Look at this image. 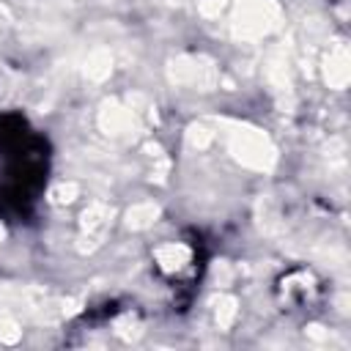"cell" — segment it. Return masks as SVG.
<instances>
[{
	"label": "cell",
	"mask_w": 351,
	"mask_h": 351,
	"mask_svg": "<svg viewBox=\"0 0 351 351\" xmlns=\"http://www.w3.org/2000/svg\"><path fill=\"white\" fill-rule=\"evenodd\" d=\"M280 25V5L274 0H239L233 14V36L239 41H258Z\"/></svg>",
	"instance_id": "obj_1"
},
{
	"label": "cell",
	"mask_w": 351,
	"mask_h": 351,
	"mask_svg": "<svg viewBox=\"0 0 351 351\" xmlns=\"http://www.w3.org/2000/svg\"><path fill=\"white\" fill-rule=\"evenodd\" d=\"M228 148L241 165H247L252 170H271V165L277 159L269 137L263 132H258L252 126H241V123H230Z\"/></svg>",
	"instance_id": "obj_2"
},
{
	"label": "cell",
	"mask_w": 351,
	"mask_h": 351,
	"mask_svg": "<svg viewBox=\"0 0 351 351\" xmlns=\"http://www.w3.org/2000/svg\"><path fill=\"white\" fill-rule=\"evenodd\" d=\"M167 77L176 85H186V88H200V90H211L219 80L214 63L203 55H181L173 58L167 66Z\"/></svg>",
	"instance_id": "obj_3"
},
{
	"label": "cell",
	"mask_w": 351,
	"mask_h": 351,
	"mask_svg": "<svg viewBox=\"0 0 351 351\" xmlns=\"http://www.w3.org/2000/svg\"><path fill=\"white\" fill-rule=\"evenodd\" d=\"M99 129L115 140H134L140 123L126 104H118L115 99H110L99 110Z\"/></svg>",
	"instance_id": "obj_4"
},
{
	"label": "cell",
	"mask_w": 351,
	"mask_h": 351,
	"mask_svg": "<svg viewBox=\"0 0 351 351\" xmlns=\"http://www.w3.org/2000/svg\"><path fill=\"white\" fill-rule=\"evenodd\" d=\"M82 241H90L88 250H96L110 228V219H112V206L107 203H90L85 211H82Z\"/></svg>",
	"instance_id": "obj_5"
},
{
	"label": "cell",
	"mask_w": 351,
	"mask_h": 351,
	"mask_svg": "<svg viewBox=\"0 0 351 351\" xmlns=\"http://www.w3.org/2000/svg\"><path fill=\"white\" fill-rule=\"evenodd\" d=\"M266 80L280 96H291V58L285 47H277L266 58Z\"/></svg>",
	"instance_id": "obj_6"
},
{
	"label": "cell",
	"mask_w": 351,
	"mask_h": 351,
	"mask_svg": "<svg viewBox=\"0 0 351 351\" xmlns=\"http://www.w3.org/2000/svg\"><path fill=\"white\" fill-rule=\"evenodd\" d=\"M324 77L329 82V88H346L348 85V77H351V69H348V49L346 44H335L326 58H324Z\"/></svg>",
	"instance_id": "obj_7"
},
{
	"label": "cell",
	"mask_w": 351,
	"mask_h": 351,
	"mask_svg": "<svg viewBox=\"0 0 351 351\" xmlns=\"http://www.w3.org/2000/svg\"><path fill=\"white\" fill-rule=\"evenodd\" d=\"M112 71V52L107 47H96L88 52L85 63H82V74L90 80V82H104Z\"/></svg>",
	"instance_id": "obj_8"
},
{
	"label": "cell",
	"mask_w": 351,
	"mask_h": 351,
	"mask_svg": "<svg viewBox=\"0 0 351 351\" xmlns=\"http://www.w3.org/2000/svg\"><path fill=\"white\" fill-rule=\"evenodd\" d=\"M156 217H159V206H156L154 200H145V203H137V206H132V208L126 211V225H129L132 230H143V228L154 225Z\"/></svg>",
	"instance_id": "obj_9"
},
{
	"label": "cell",
	"mask_w": 351,
	"mask_h": 351,
	"mask_svg": "<svg viewBox=\"0 0 351 351\" xmlns=\"http://www.w3.org/2000/svg\"><path fill=\"white\" fill-rule=\"evenodd\" d=\"M154 255H156V261H159V266H162L165 271H176V269H181L184 263H189V250H186L184 244H165V247H159Z\"/></svg>",
	"instance_id": "obj_10"
},
{
	"label": "cell",
	"mask_w": 351,
	"mask_h": 351,
	"mask_svg": "<svg viewBox=\"0 0 351 351\" xmlns=\"http://www.w3.org/2000/svg\"><path fill=\"white\" fill-rule=\"evenodd\" d=\"M126 107L132 110V115L137 118V123H154V121H156L154 104H151L143 93H132V96L126 99Z\"/></svg>",
	"instance_id": "obj_11"
},
{
	"label": "cell",
	"mask_w": 351,
	"mask_h": 351,
	"mask_svg": "<svg viewBox=\"0 0 351 351\" xmlns=\"http://www.w3.org/2000/svg\"><path fill=\"white\" fill-rule=\"evenodd\" d=\"M211 140H214V132H211V126H206V123H192L189 132H186V143H189V148L203 151Z\"/></svg>",
	"instance_id": "obj_12"
},
{
	"label": "cell",
	"mask_w": 351,
	"mask_h": 351,
	"mask_svg": "<svg viewBox=\"0 0 351 351\" xmlns=\"http://www.w3.org/2000/svg\"><path fill=\"white\" fill-rule=\"evenodd\" d=\"M77 192H80V186H77L74 181H60V184H55V186L49 189V200H52L55 206H66V203H71V200L77 197Z\"/></svg>",
	"instance_id": "obj_13"
},
{
	"label": "cell",
	"mask_w": 351,
	"mask_h": 351,
	"mask_svg": "<svg viewBox=\"0 0 351 351\" xmlns=\"http://www.w3.org/2000/svg\"><path fill=\"white\" fill-rule=\"evenodd\" d=\"M236 299L233 296H222L219 302H217V326L219 329H228L230 324H233V318H236Z\"/></svg>",
	"instance_id": "obj_14"
},
{
	"label": "cell",
	"mask_w": 351,
	"mask_h": 351,
	"mask_svg": "<svg viewBox=\"0 0 351 351\" xmlns=\"http://www.w3.org/2000/svg\"><path fill=\"white\" fill-rule=\"evenodd\" d=\"M19 335H22L19 324H16L11 315H3V318H0V340H3V343H16Z\"/></svg>",
	"instance_id": "obj_15"
},
{
	"label": "cell",
	"mask_w": 351,
	"mask_h": 351,
	"mask_svg": "<svg viewBox=\"0 0 351 351\" xmlns=\"http://www.w3.org/2000/svg\"><path fill=\"white\" fill-rule=\"evenodd\" d=\"M225 5H228V0H200V14L214 19V16H219L225 11Z\"/></svg>",
	"instance_id": "obj_16"
},
{
	"label": "cell",
	"mask_w": 351,
	"mask_h": 351,
	"mask_svg": "<svg viewBox=\"0 0 351 351\" xmlns=\"http://www.w3.org/2000/svg\"><path fill=\"white\" fill-rule=\"evenodd\" d=\"M11 88H14V82H11V74H8V71L3 69V63H0V101H5V99H8Z\"/></svg>",
	"instance_id": "obj_17"
},
{
	"label": "cell",
	"mask_w": 351,
	"mask_h": 351,
	"mask_svg": "<svg viewBox=\"0 0 351 351\" xmlns=\"http://www.w3.org/2000/svg\"><path fill=\"white\" fill-rule=\"evenodd\" d=\"M307 335H310L313 340H326V337H329L324 326H307Z\"/></svg>",
	"instance_id": "obj_18"
},
{
	"label": "cell",
	"mask_w": 351,
	"mask_h": 351,
	"mask_svg": "<svg viewBox=\"0 0 351 351\" xmlns=\"http://www.w3.org/2000/svg\"><path fill=\"white\" fill-rule=\"evenodd\" d=\"M162 3H165V5H181L184 0H162Z\"/></svg>",
	"instance_id": "obj_19"
},
{
	"label": "cell",
	"mask_w": 351,
	"mask_h": 351,
	"mask_svg": "<svg viewBox=\"0 0 351 351\" xmlns=\"http://www.w3.org/2000/svg\"><path fill=\"white\" fill-rule=\"evenodd\" d=\"M3 236H5V230H3V225H0V239H3Z\"/></svg>",
	"instance_id": "obj_20"
}]
</instances>
